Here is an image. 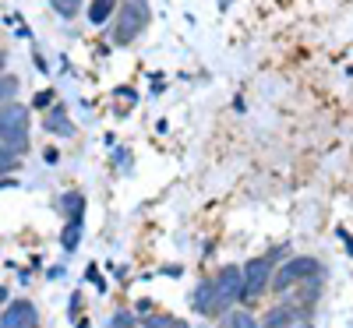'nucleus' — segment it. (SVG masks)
Returning a JSON list of instances; mask_svg holds the SVG:
<instances>
[{
  "label": "nucleus",
  "mask_w": 353,
  "mask_h": 328,
  "mask_svg": "<svg viewBox=\"0 0 353 328\" xmlns=\"http://www.w3.org/2000/svg\"><path fill=\"white\" fill-rule=\"evenodd\" d=\"M212 286H216V304L223 311V307H230L233 300H241V296H244V272L237 265H226L223 272L216 276Z\"/></svg>",
  "instance_id": "obj_4"
},
{
  "label": "nucleus",
  "mask_w": 353,
  "mask_h": 328,
  "mask_svg": "<svg viewBox=\"0 0 353 328\" xmlns=\"http://www.w3.org/2000/svg\"><path fill=\"white\" fill-rule=\"evenodd\" d=\"M110 11H113V0H96V4L88 8V21H92V25H103V21L110 18Z\"/></svg>",
  "instance_id": "obj_12"
},
{
  "label": "nucleus",
  "mask_w": 353,
  "mask_h": 328,
  "mask_svg": "<svg viewBox=\"0 0 353 328\" xmlns=\"http://www.w3.org/2000/svg\"><path fill=\"white\" fill-rule=\"evenodd\" d=\"M0 328H39L36 304H28V300H14V304H8L4 318H0Z\"/></svg>",
  "instance_id": "obj_6"
},
{
  "label": "nucleus",
  "mask_w": 353,
  "mask_h": 328,
  "mask_svg": "<svg viewBox=\"0 0 353 328\" xmlns=\"http://www.w3.org/2000/svg\"><path fill=\"white\" fill-rule=\"evenodd\" d=\"M191 304H194L198 314H216V311H219V304H216V286H212V283H201V286L194 289V296H191Z\"/></svg>",
  "instance_id": "obj_7"
},
{
  "label": "nucleus",
  "mask_w": 353,
  "mask_h": 328,
  "mask_svg": "<svg viewBox=\"0 0 353 328\" xmlns=\"http://www.w3.org/2000/svg\"><path fill=\"white\" fill-rule=\"evenodd\" d=\"M293 321H297V311H293V307H276L272 314L261 318V328H286Z\"/></svg>",
  "instance_id": "obj_8"
},
{
  "label": "nucleus",
  "mask_w": 353,
  "mask_h": 328,
  "mask_svg": "<svg viewBox=\"0 0 353 328\" xmlns=\"http://www.w3.org/2000/svg\"><path fill=\"white\" fill-rule=\"evenodd\" d=\"M8 304V286H0V307Z\"/></svg>",
  "instance_id": "obj_19"
},
{
  "label": "nucleus",
  "mask_w": 353,
  "mask_h": 328,
  "mask_svg": "<svg viewBox=\"0 0 353 328\" xmlns=\"http://www.w3.org/2000/svg\"><path fill=\"white\" fill-rule=\"evenodd\" d=\"M286 328H311V321H304V318H297L293 325H286Z\"/></svg>",
  "instance_id": "obj_18"
},
{
  "label": "nucleus",
  "mask_w": 353,
  "mask_h": 328,
  "mask_svg": "<svg viewBox=\"0 0 353 328\" xmlns=\"http://www.w3.org/2000/svg\"><path fill=\"white\" fill-rule=\"evenodd\" d=\"M11 166H14V152H11L8 145H0V173L11 170Z\"/></svg>",
  "instance_id": "obj_16"
},
{
  "label": "nucleus",
  "mask_w": 353,
  "mask_h": 328,
  "mask_svg": "<svg viewBox=\"0 0 353 328\" xmlns=\"http://www.w3.org/2000/svg\"><path fill=\"white\" fill-rule=\"evenodd\" d=\"M0 138L14 156L28 148V110L21 103H0Z\"/></svg>",
  "instance_id": "obj_2"
},
{
  "label": "nucleus",
  "mask_w": 353,
  "mask_h": 328,
  "mask_svg": "<svg viewBox=\"0 0 353 328\" xmlns=\"http://www.w3.org/2000/svg\"><path fill=\"white\" fill-rule=\"evenodd\" d=\"M219 328H258V321L248 311H226L223 321H219Z\"/></svg>",
  "instance_id": "obj_9"
},
{
  "label": "nucleus",
  "mask_w": 353,
  "mask_h": 328,
  "mask_svg": "<svg viewBox=\"0 0 353 328\" xmlns=\"http://www.w3.org/2000/svg\"><path fill=\"white\" fill-rule=\"evenodd\" d=\"M4 68H8V53H4V50H0V71H4Z\"/></svg>",
  "instance_id": "obj_20"
},
{
  "label": "nucleus",
  "mask_w": 353,
  "mask_h": 328,
  "mask_svg": "<svg viewBox=\"0 0 353 328\" xmlns=\"http://www.w3.org/2000/svg\"><path fill=\"white\" fill-rule=\"evenodd\" d=\"M241 272H244V296L248 300L251 296H261L272 283V258H254L241 268Z\"/></svg>",
  "instance_id": "obj_5"
},
{
  "label": "nucleus",
  "mask_w": 353,
  "mask_h": 328,
  "mask_svg": "<svg viewBox=\"0 0 353 328\" xmlns=\"http://www.w3.org/2000/svg\"><path fill=\"white\" fill-rule=\"evenodd\" d=\"M152 21V8H149V0H121V11H117V28H113V39L128 46L134 43L145 28H149Z\"/></svg>",
  "instance_id": "obj_1"
},
{
  "label": "nucleus",
  "mask_w": 353,
  "mask_h": 328,
  "mask_svg": "<svg viewBox=\"0 0 353 328\" xmlns=\"http://www.w3.org/2000/svg\"><path fill=\"white\" fill-rule=\"evenodd\" d=\"M134 321H131V314H117L113 321H110V328H131Z\"/></svg>",
  "instance_id": "obj_17"
},
{
  "label": "nucleus",
  "mask_w": 353,
  "mask_h": 328,
  "mask_svg": "<svg viewBox=\"0 0 353 328\" xmlns=\"http://www.w3.org/2000/svg\"><path fill=\"white\" fill-rule=\"evenodd\" d=\"M61 240H64V251H74V247H78V240H81V219H71V223H68V229H64Z\"/></svg>",
  "instance_id": "obj_13"
},
{
  "label": "nucleus",
  "mask_w": 353,
  "mask_h": 328,
  "mask_svg": "<svg viewBox=\"0 0 353 328\" xmlns=\"http://www.w3.org/2000/svg\"><path fill=\"white\" fill-rule=\"evenodd\" d=\"M53 11L64 14V18H74L81 11V0H53Z\"/></svg>",
  "instance_id": "obj_14"
},
{
  "label": "nucleus",
  "mask_w": 353,
  "mask_h": 328,
  "mask_svg": "<svg viewBox=\"0 0 353 328\" xmlns=\"http://www.w3.org/2000/svg\"><path fill=\"white\" fill-rule=\"evenodd\" d=\"M318 272H321V265H318L314 258H307V254H301V258H290V261L279 268V272L272 276V289L286 293L290 286H297V283H311Z\"/></svg>",
  "instance_id": "obj_3"
},
{
  "label": "nucleus",
  "mask_w": 353,
  "mask_h": 328,
  "mask_svg": "<svg viewBox=\"0 0 353 328\" xmlns=\"http://www.w3.org/2000/svg\"><path fill=\"white\" fill-rule=\"evenodd\" d=\"M14 92H18V78H0V103H11L14 99Z\"/></svg>",
  "instance_id": "obj_15"
},
{
  "label": "nucleus",
  "mask_w": 353,
  "mask_h": 328,
  "mask_svg": "<svg viewBox=\"0 0 353 328\" xmlns=\"http://www.w3.org/2000/svg\"><path fill=\"white\" fill-rule=\"evenodd\" d=\"M61 208L71 216V219H81V212H85V198L78 194V191H68L64 194V201H61Z\"/></svg>",
  "instance_id": "obj_11"
},
{
  "label": "nucleus",
  "mask_w": 353,
  "mask_h": 328,
  "mask_svg": "<svg viewBox=\"0 0 353 328\" xmlns=\"http://www.w3.org/2000/svg\"><path fill=\"white\" fill-rule=\"evenodd\" d=\"M46 127H50L53 134H64V138H71V134H74V124L64 116V110H53V113L46 116Z\"/></svg>",
  "instance_id": "obj_10"
}]
</instances>
